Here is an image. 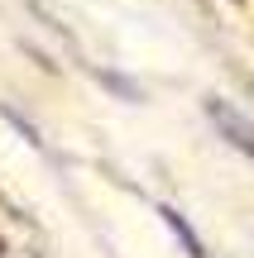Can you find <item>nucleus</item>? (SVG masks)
I'll list each match as a JSON object with an SVG mask.
<instances>
[{
  "mask_svg": "<svg viewBox=\"0 0 254 258\" xmlns=\"http://www.w3.org/2000/svg\"><path fill=\"white\" fill-rule=\"evenodd\" d=\"M159 215H163V225H168V230H173V234L182 239V249H187V258H207V249H201V239H197V234L187 230V220H182V215L173 211V206H163Z\"/></svg>",
  "mask_w": 254,
  "mask_h": 258,
  "instance_id": "f03ea898",
  "label": "nucleus"
},
{
  "mask_svg": "<svg viewBox=\"0 0 254 258\" xmlns=\"http://www.w3.org/2000/svg\"><path fill=\"white\" fill-rule=\"evenodd\" d=\"M207 115H211V124H216L221 134H226L230 144L240 148V153L254 158V120H249V115H240L235 105L221 101V96H207Z\"/></svg>",
  "mask_w": 254,
  "mask_h": 258,
  "instance_id": "f257e3e1",
  "label": "nucleus"
}]
</instances>
